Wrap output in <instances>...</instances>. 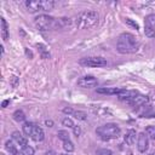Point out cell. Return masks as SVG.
<instances>
[{
  "mask_svg": "<svg viewBox=\"0 0 155 155\" xmlns=\"http://www.w3.org/2000/svg\"><path fill=\"white\" fill-rule=\"evenodd\" d=\"M138 41L136 40L134 35L130 34V33H122L119 35L117 38V42H116V50L120 53H134L138 50Z\"/></svg>",
  "mask_w": 155,
  "mask_h": 155,
  "instance_id": "1",
  "label": "cell"
},
{
  "mask_svg": "<svg viewBox=\"0 0 155 155\" xmlns=\"http://www.w3.org/2000/svg\"><path fill=\"white\" fill-rule=\"evenodd\" d=\"M99 21V15L96 11H82L73 21L75 27L79 29H91L97 25Z\"/></svg>",
  "mask_w": 155,
  "mask_h": 155,
  "instance_id": "2",
  "label": "cell"
},
{
  "mask_svg": "<svg viewBox=\"0 0 155 155\" xmlns=\"http://www.w3.org/2000/svg\"><path fill=\"white\" fill-rule=\"evenodd\" d=\"M96 133L103 139V140H109V139H115L120 136L121 133V130L120 127L116 125V124H105L103 126H99L97 127L96 130Z\"/></svg>",
  "mask_w": 155,
  "mask_h": 155,
  "instance_id": "3",
  "label": "cell"
},
{
  "mask_svg": "<svg viewBox=\"0 0 155 155\" xmlns=\"http://www.w3.org/2000/svg\"><path fill=\"white\" fill-rule=\"evenodd\" d=\"M54 21L56 18L48 16V15H39L38 17H35V25L39 30L41 31H47V30H52L53 25H54Z\"/></svg>",
  "mask_w": 155,
  "mask_h": 155,
  "instance_id": "4",
  "label": "cell"
},
{
  "mask_svg": "<svg viewBox=\"0 0 155 155\" xmlns=\"http://www.w3.org/2000/svg\"><path fill=\"white\" fill-rule=\"evenodd\" d=\"M81 65L91 67V68H101L107 65V59L103 57H85L79 61Z\"/></svg>",
  "mask_w": 155,
  "mask_h": 155,
  "instance_id": "5",
  "label": "cell"
},
{
  "mask_svg": "<svg viewBox=\"0 0 155 155\" xmlns=\"http://www.w3.org/2000/svg\"><path fill=\"white\" fill-rule=\"evenodd\" d=\"M149 148V137L147 136L145 132H140L138 133L137 137V149L140 153H145Z\"/></svg>",
  "mask_w": 155,
  "mask_h": 155,
  "instance_id": "6",
  "label": "cell"
},
{
  "mask_svg": "<svg viewBox=\"0 0 155 155\" xmlns=\"http://www.w3.org/2000/svg\"><path fill=\"white\" fill-rule=\"evenodd\" d=\"M78 86L82 87V88H92L97 86V79L91 76V75H86L82 76L78 80Z\"/></svg>",
  "mask_w": 155,
  "mask_h": 155,
  "instance_id": "7",
  "label": "cell"
},
{
  "mask_svg": "<svg viewBox=\"0 0 155 155\" xmlns=\"http://www.w3.org/2000/svg\"><path fill=\"white\" fill-rule=\"evenodd\" d=\"M71 23H73V21H71L70 18H67V17L56 18V21H54V25H53V29H54V30H58V29H64V28L69 27Z\"/></svg>",
  "mask_w": 155,
  "mask_h": 155,
  "instance_id": "8",
  "label": "cell"
},
{
  "mask_svg": "<svg viewBox=\"0 0 155 155\" xmlns=\"http://www.w3.org/2000/svg\"><path fill=\"white\" fill-rule=\"evenodd\" d=\"M25 7H27L29 13H35V12L42 11L41 10V4H40L39 0H28V1H25Z\"/></svg>",
  "mask_w": 155,
  "mask_h": 155,
  "instance_id": "9",
  "label": "cell"
},
{
  "mask_svg": "<svg viewBox=\"0 0 155 155\" xmlns=\"http://www.w3.org/2000/svg\"><path fill=\"white\" fill-rule=\"evenodd\" d=\"M137 94H138V92H137L136 90H122V91L117 94V97H119V99H121V101L128 102V101H131L132 98H134Z\"/></svg>",
  "mask_w": 155,
  "mask_h": 155,
  "instance_id": "10",
  "label": "cell"
},
{
  "mask_svg": "<svg viewBox=\"0 0 155 155\" xmlns=\"http://www.w3.org/2000/svg\"><path fill=\"white\" fill-rule=\"evenodd\" d=\"M148 101H149L148 96H144V94H139L138 93L134 98H132L127 103L131 104V105H133V107H139V105H144L145 103H148Z\"/></svg>",
  "mask_w": 155,
  "mask_h": 155,
  "instance_id": "11",
  "label": "cell"
},
{
  "mask_svg": "<svg viewBox=\"0 0 155 155\" xmlns=\"http://www.w3.org/2000/svg\"><path fill=\"white\" fill-rule=\"evenodd\" d=\"M31 139H34L35 142H41L44 140L45 138V133H44V130L40 127V126H34V130H33V133H31Z\"/></svg>",
  "mask_w": 155,
  "mask_h": 155,
  "instance_id": "12",
  "label": "cell"
},
{
  "mask_svg": "<svg viewBox=\"0 0 155 155\" xmlns=\"http://www.w3.org/2000/svg\"><path fill=\"white\" fill-rule=\"evenodd\" d=\"M122 91V88H117V87H101L97 88V93H102V94H119Z\"/></svg>",
  "mask_w": 155,
  "mask_h": 155,
  "instance_id": "13",
  "label": "cell"
},
{
  "mask_svg": "<svg viewBox=\"0 0 155 155\" xmlns=\"http://www.w3.org/2000/svg\"><path fill=\"white\" fill-rule=\"evenodd\" d=\"M137 137H138V134L136 133V131L131 128V130H128V131L126 132L124 139H125L126 144H128V145H133L134 142H136V138H137Z\"/></svg>",
  "mask_w": 155,
  "mask_h": 155,
  "instance_id": "14",
  "label": "cell"
},
{
  "mask_svg": "<svg viewBox=\"0 0 155 155\" xmlns=\"http://www.w3.org/2000/svg\"><path fill=\"white\" fill-rule=\"evenodd\" d=\"M12 140H15L19 147H22V148H24V147H27L28 145V142H27V139L19 133V132H17V131H15L13 133H12Z\"/></svg>",
  "mask_w": 155,
  "mask_h": 155,
  "instance_id": "15",
  "label": "cell"
},
{
  "mask_svg": "<svg viewBox=\"0 0 155 155\" xmlns=\"http://www.w3.org/2000/svg\"><path fill=\"white\" fill-rule=\"evenodd\" d=\"M40 4H41V10L46 11V12L52 11L56 5L54 1H52V0H40Z\"/></svg>",
  "mask_w": 155,
  "mask_h": 155,
  "instance_id": "16",
  "label": "cell"
},
{
  "mask_svg": "<svg viewBox=\"0 0 155 155\" xmlns=\"http://www.w3.org/2000/svg\"><path fill=\"white\" fill-rule=\"evenodd\" d=\"M0 22H1V38H2V40L6 41L8 39V25L5 21V18H1Z\"/></svg>",
  "mask_w": 155,
  "mask_h": 155,
  "instance_id": "17",
  "label": "cell"
},
{
  "mask_svg": "<svg viewBox=\"0 0 155 155\" xmlns=\"http://www.w3.org/2000/svg\"><path fill=\"white\" fill-rule=\"evenodd\" d=\"M34 126H35V124H33V122H24L23 124V126H22V131H23V133L25 134V136H31V133H33V130H34Z\"/></svg>",
  "mask_w": 155,
  "mask_h": 155,
  "instance_id": "18",
  "label": "cell"
},
{
  "mask_svg": "<svg viewBox=\"0 0 155 155\" xmlns=\"http://www.w3.org/2000/svg\"><path fill=\"white\" fill-rule=\"evenodd\" d=\"M144 27H149V28L155 29V13H150L145 17Z\"/></svg>",
  "mask_w": 155,
  "mask_h": 155,
  "instance_id": "19",
  "label": "cell"
},
{
  "mask_svg": "<svg viewBox=\"0 0 155 155\" xmlns=\"http://www.w3.org/2000/svg\"><path fill=\"white\" fill-rule=\"evenodd\" d=\"M12 116H13V119H15L17 122H23V121L25 120V115H24V113H23L22 110H16Z\"/></svg>",
  "mask_w": 155,
  "mask_h": 155,
  "instance_id": "20",
  "label": "cell"
},
{
  "mask_svg": "<svg viewBox=\"0 0 155 155\" xmlns=\"http://www.w3.org/2000/svg\"><path fill=\"white\" fill-rule=\"evenodd\" d=\"M5 148H6V150L10 151L11 154H13V153L17 151V147L15 145L13 140H6V143H5Z\"/></svg>",
  "mask_w": 155,
  "mask_h": 155,
  "instance_id": "21",
  "label": "cell"
},
{
  "mask_svg": "<svg viewBox=\"0 0 155 155\" xmlns=\"http://www.w3.org/2000/svg\"><path fill=\"white\" fill-rule=\"evenodd\" d=\"M63 149H64L65 151H68V153L74 151V149H75L74 143H73L70 139H69V140H64V142H63Z\"/></svg>",
  "mask_w": 155,
  "mask_h": 155,
  "instance_id": "22",
  "label": "cell"
},
{
  "mask_svg": "<svg viewBox=\"0 0 155 155\" xmlns=\"http://www.w3.org/2000/svg\"><path fill=\"white\" fill-rule=\"evenodd\" d=\"M62 125L65 126V127H69V128H74V126H75L74 121L70 117H68V116H65L64 119H62Z\"/></svg>",
  "mask_w": 155,
  "mask_h": 155,
  "instance_id": "23",
  "label": "cell"
},
{
  "mask_svg": "<svg viewBox=\"0 0 155 155\" xmlns=\"http://www.w3.org/2000/svg\"><path fill=\"white\" fill-rule=\"evenodd\" d=\"M74 116H75V119H78V120H86L87 119V114L85 113V111H81V110H76V111H74V114H73Z\"/></svg>",
  "mask_w": 155,
  "mask_h": 155,
  "instance_id": "24",
  "label": "cell"
},
{
  "mask_svg": "<svg viewBox=\"0 0 155 155\" xmlns=\"http://www.w3.org/2000/svg\"><path fill=\"white\" fill-rule=\"evenodd\" d=\"M145 133L149 138L151 139H155V126H148L145 128Z\"/></svg>",
  "mask_w": 155,
  "mask_h": 155,
  "instance_id": "25",
  "label": "cell"
},
{
  "mask_svg": "<svg viewBox=\"0 0 155 155\" xmlns=\"http://www.w3.org/2000/svg\"><path fill=\"white\" fill-rule=\"evenodd\" d=\"M36 47L40 50V52H41V56H42V58H50V53L46 51V47L44 46V45H41V44H38L36 45Z\"/></svg>",
  "mask_w": 155,
  "mask_h": 155,
  "instance_id": "26",
  "label": "cell"
},
{
  "mask_svg": "<svg viewBox=\"0 0 155 155\" xmlns=\"http://www.w3.org/2000/svg\"><path fill=\"white\" fill-rule=\"evenodd\" d=\"M57 136H58V138L62 139L63 142H64V140H69V133H68L67 131H64V130L58 131V132H57Z\"/></svg>",
  "mask_w": 155,
  "mask_h": 155,
  "instance_id": "27",
  "label": "cell"
},
{
  "mask_svg": "<svg viewBox=\"0 0 155 155\" xmlns=\"http://www.w3.org/2000/svg\"><path fill=\"white\" fill-rule=\"evenodd\" d=\"M144 34L148 38H155V29L149 28V27H144Z\"/></svg>",
  "mask_w": 155,
  "mask_h": 155,
  "instance_id": "28",
  "label": "cell"
},
{
  "mask_svg": "<svg viewBox=\"0 0 155 155\" xmlns=\"http://www.w3.org/2000/svg\"><path fill=\"white\" fill-rule=\"evenodd\" d=\"M22 153H23V155H34V153H35V150L31 148V147H29V145H27V147H24V148H22Z\"/></svg>",
  "mask_w": 155,
  "mask_h": 155,
  "instance_id": "29",
  "label": "cell"
},
{
  "mask_svg": "<svg viewBox=\"0 0 155 155\" xmlns=\"http://www.w3.org/2000/svg\"><path fill=\"white\" fill-rule=\"evenodd\" d=\"M96 155H113V151L110 149H98Z\"/></svg>",
  "mask_w": 155,
  "mask_h": 155,
  "instance_id": "30",
  "label": "cell"
},
{
  "mask_svg": "<svg viewBox=\"0 0 155 155\" xmlns=\"http://www.w3.org/2000/svg\"><path fill=\"white\" fill-rule=\"evenodd\" d=\"M125 22H126V24H128V25L133 27L134 29H138V24H137L136 22H133L132 19H130V18H126V19H125Z\"/></svg>",
  "mask_w": 155,
  "mask_h": 155,
  "instance_id": "31",
  "label": "cell"
},
{
  "mask_svg": "<svg viewBox=\"0 0 155 155\" xmlns=\"http://www.w3.org/2000/svg\"><path fill=\"white\" fill-rule=\"evenodd\" d=\"M73 132H74V136L78 138L79 136H81V128H80V126H74V128H73Z\"/></svg>",
  "mask_w": 155,
  "mask_h": 155,
  "instance_id": "32",
  "label": "cell"
},
{
  "mask_svg": "<svg viewBox=\"0 0 155 155\" xmlns=\"http://www.w3.org/2000/svg\"><path fill=\"white\" fill-rule=\"evenodd\" d=\"M74 111H75V110H74L73 108H70V107L63 109V113H64V114H68V115H69V114H74Z\"/></svg>",
  "mask_w": 155,
  "mask_h": 155,
  "instance_id": "33",
  "label": "cell"
},
{
  "mask_svg": "<svg viewBox=\"0 0 155 155\" xmlns=\"http://www.w3.org/2000/svg\"><path fill=\"white\" fill-rule=\"evenodd\" d=\"M45 124H46V126H48V127H52V126H53V121H52V120H46Z\"/></svg>",
  "mask_w": 155,
  "mask_h": 155,
  "instance_id": "34",
  "label": "cell"
},
{
  "mask_svg": "<svg viewBox=\"0 0 155 155\" xmlns=\"http://www.w3.org/2000/svg\"><path fill=\"white\" fill-rule=\"evenodd\" d=\"M8 103H10V101H8V99H6V101H4V102H2V104H1V107H2V108H6Z\"/></svg>",
  "mask_w": 155,
  "mask_h": 155,
  "instance_id": "35",
  "label": "cell"
},
{
  "mask_svg": "<svg viewBox=\"0 0 155 155\" xmlns=\"http://www.w3.org/2000/svg\"><path fill=\"white\" fill-rule=\"evenodd\" d=\"M45 155H57V154H56L53 150H48V151H46V154H45Z\"/></svg>",
  "mask_w": 155,
  "mask_h": 155,
  "instance_id": "36",
  "label": "cell"
},
{
  "mask_svg": "<svg viewBox=\"0 0 155 155\" xmlns=\"http://www.w3.org/2000/svg\"><path fill=\"white\" fill-rule=\"evenodd\" d=\"M12 155H23V153H21V151H18V150H17V151H16V153H13Z\"/></svg>",
  "mask_w": 155,
  "mask_h": 155,
  "instance_id": "37",
  "label": "cell"
},
{
  "mask_svg": "<svg viewBox=\"0 0 155 155\" xmlns=\"http://www.w3.org/2000/svg\"><path fill=\"white\" fill-rule=\"evenodd\" d=\"M150 155H155V150H154V151H153V153H151Z\"/></svg>",
  "mask_w": 155,
  "mask_h": 155,
  "instance_id": "38",
  "label": "cell"
},
{
  "mask_svg": "<svg viewBox=\"0 0 155 155\" xmlns=\"http://www.w3.org/2000/svg\"><path fill=\"white\" fill-rule=\"evenodd\" d=\"M59 155H68V154H59Z\"/></svg>",
  "mask_w": 155,
  "mask_h": 155,
  "instance_id": "39",
  "label": "cell"
},
{
  "mask_svg": "<svg viewBox=\"0 0 155 155\" xmlns=\"http://www.w3.org/2000/svg\"><path fill=\"white\" fill-rule=\"evenodd\" d=\"M0 155H5V154H4V153H1V154H0Z\"/></svg>",
  "mask_w": 155,
  "mask_h": 155,
  "instance_id": "40",
  "label": "cell"
}]
</instances>
